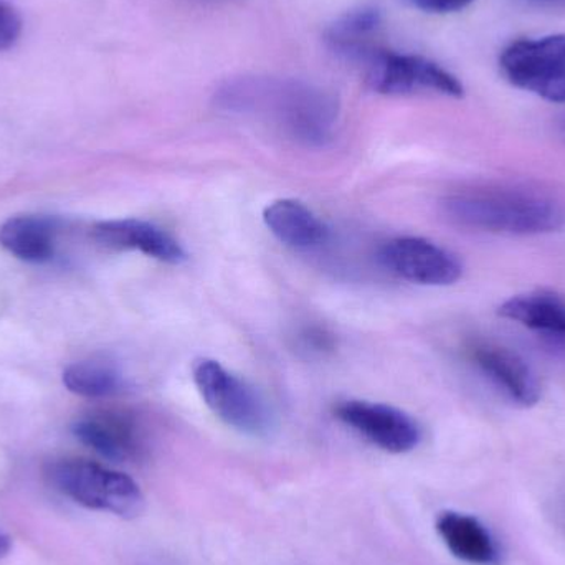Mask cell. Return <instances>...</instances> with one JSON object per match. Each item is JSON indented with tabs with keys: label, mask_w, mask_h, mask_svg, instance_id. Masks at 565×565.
Segmentation results:
<instances>
[{
	"label": "cell",
	"mask_w": 565,
	"mask_h": 565,
	"mask_svg": "<svg viewBox=\"0 0 565 565\" xmlns=\"http://www.w3.org/2000/svg\"><path fill=\"white\" fill-rule=\"evenodd\" d=\"M500 316L536 332L554 351L565 354V299L554 291L514 296L500 308Z\"/></svg>",
	"instance_id": "obj_12"
},
{
	"label": "cell",
	"mask_w": 565,
	"mask_h": 565,
	"mask_svg": "<svg viewBox=\"0 0 565 565\" xmlns=\"http://www.w3.org/2000/svg\"><path fill=\"white\" fill-rule=\"evenodd\" d=\"M23 20L19 10L7 2L0 0V52L13 49L22 35Z\"/></svg>",
	"instance_id": "obj_18"
},
{
	"label": "cell",
	"mask_w": 565,
	"mask_h": 565,
	"mask_svg": "<svg viewBox=\"0 0 565 565\" xmlns=\"http://www.w3.org/2000/svg\"><path fill=\"white\" fill-rule=\"evenodd\" d=\"M335 417L381 450L402 455L417 448L422 431L417 422L401 408L369 401H344Z\"/></svg>",
	"instance_id": "obj_7"
},
{
	"label": "cell",
	"mask_w": 565,
	"mask_h": 565,
	"mask_svg": "<svg viewBox=\"0 0 565 565\" xmlns=\"http://www.w3.org/2000/svg\"><path fill=\"white\" fill-rule=\"evenodd\" d=\"M72 430L83 445L116 463L138 460L145 451L141 428L119 412H93L78 418Z\"/></svg>",
	"instance_id": "obj_10"
},
{
	"label": "cell",
	"mask_w": 565,
	"mask_h": 565,
	"mask_svg": "<svg viewBox=\"0 0 565 565\" xmlns=\"http://www.w3.org/2000/svg\"><path fill=\"white\" fill-rule=\"evenodd\" d=\"M92 238L109 250H136L164 264L179 265L188 258L182 245L151 222L138 218L103 221L93 225Z\"/></svg>",
	"instance_id": "obj_11"
},
{
	"label": "cell",
	"mask_w": 565,
	"mask_h": 565,
	"mask_svg": "<svg viewBox=\"0 0 565 565\" xmlns=\"http://www.w3.org/2000/svg\"><path fill=\"white\" fill-rule=\"evenodd\" d=\"M215 105L237 115L267 119L295 141L326 145L332 138L339 103L324 88L281 76L245 75L215 92Z\"/></svg>",
	"instance_id": "obj_1"
},
{
	"label": "cell",
	"mask_w": 565,
	"mask_h": 565,
	"mask_svg": "<svg viewBox=\"0 0 565 565\" xmlns=\"http://www.w3.org/2000/svg\"><path fill=\"white\" fill-rule=\"evenodd\" d=\"M444 209L458 225L490 234H551L565 224L559 199L523 185L465 189L445 199Z\"/></svg>",
	"instance_id": "obj_2"
},
{
	"label": "cell",
	"mask_w": 565,
	"mask_h": 565,
	"mask_svg": "<svg viewBox=\"0 0 565 565\" xmlns=\"http://www.w3.org/2000/svg\"><path fill=\"white\" fill-rule=\"evenodd\" d=\"M10 550H12V541H10V537L7 536V534H3L2 531H0V559L9 556Z\"/></svg>",
	"instance_id": "obj_22"
},
{
	"label": "cell",
	"mask_w": 565,
	"mask_h": 565,
	"mask_svg": "<svg viewBox=\"0 0 565 565\" xmlns=\"http://www.w3.org/2000/svg\"><path fill=\"white\" fill-rule=\"evenodd\" d=\"M437 531L445 546L458 559L478 565L497 563V543L477 518L457 511H445L438 516Z\"/></svg>",
	"instance_id": "obj_15"
},
{
	"label": "cell",
	"mask_w": 565,
	"mask_h": 565,
	"mask_svg": "<svg viewBox=\"0 0 565 565\" xmlns=\"http://www.w3.org/2000/svg\"><path fill=\"white\" fill-rule=\"evenodd\" d=\"M264 222L268 231L292 248L321 247L329 238V228L311 209L295 199H278L265 207Z\"/></svg>",
	"instance_id": "obj_14"
},
{
	"label": "cell",
	"mask_w": 565,
	"mask_h": 565,
	"mask_svg": "<svg viewBox=\"0 0 565 565\" xmlns=\"http://www.w3.org/2000/svg\"><path fill=\"white\" fill-rule=\"evenodd\" d=\"M537 9L561 10L565 9V0H524Z\"/></svg>",
	"instance_id": "obj_21"
},
{
	"label": "cell",
	"mask_w": 565,
	"mask_h": 565,
	"mask_svg": "<svg viewBox=\"0 0 565 565\" xmlns=\"http://www.w3.org/2000/svg\"><path fill=\"white\" fill-rule=\"evenodd\" d=\"M192 377L207 407L228 427L255 437L270 431L274 422L264 398L221 362L198 359L192 365Z\"/></svg>",
	"instance_id": "obj_5"
},
{
	"label": "cell",
	"mask_w": 565,
	"mask_h": 565,
	"mask_svg": "<svg viewBox=\"0 0 565 565\" xmlns=\"http://www.w3.org/2000/svg\"><path fill=\"white\" fill-rule=\"evenodd\" d=\"M384 17L377 7L364 6L339 17L326 30V45L342 62L349 63L369 46L375 45Z\"/></svg>",
	"instance_id": "obj_16"
},
{
	"label": "cell",
	"mask_w": 565,
	"mask_h": 565,
	"mask_svg": "<svg viewBox=\"0 0 565 565\" xmlns=\"http://www.w3.org/2000/svg\"><path fill=\"white\" fill-rule=\"evenodd\" d=\"M415 9L427 13H455L467 9L475 0H407Z\"/></svg>",
	"instance_id": "obj_19"
},
{
	"label": "cell",
	"mask_w": 565,
	"mask_h": 565,
	"mask_svg": "<svg viewBox=\"0 0 565 565\" xmlns=\"http://www.w3.org/2000/svg\"><path fill=\"white\" fill-rule=\"evenodd\" d=\"M355 68L361 70L365 86L379 95H441L461 98L463 85L454 73L414 53L394 52L381 43L369 50Z\"/></svg>",
	"instance_id": "obj_4"
},
{
	"label": "cell",
	"mask_w": 565,
	"mask_h": 565,
	"mask_svg": "<svg viewBox=\"0 0 565 565\" xmlns=\"http://www.w3.org/2000/svg\"><path fill=\"white\" fill-rule=\"evenodd\" d=\"M60 224L43 215H17L0 225V247L26 264H46L56 254Z\"/></svg>",
	"instance_id": "obj_13"
},
{
	"label": "cell",
	"mask_w": 565,
	"mask_h": 565,
	"mask_svg": "<svg viewBox=\"0 0 565 565\" xmlns=\"http://www.w3.org/2000/svg\"><path fill=\"white\" fill-rule=\"evenodd\" d=\"M63 385L79 397L108 398L125 391V379L113 362L89 359L68 365L63 372Z\"/></svg>",
	"instance_id": "obj_17"
},
{
	"label": "cell",
	"mask_w": 565,
	"mask_h": 565,
	"mask_svg": "<svg viewBox=\"0 0 565 565\" xmlns=\"http://www.w3.org/2000/svg\"><path fill=\"white\" fill-rule=\"evenodd\" d=\"M471 361L513 404L533 407L541 398V384L534 369L510 348L491 341H477L470 348Z\"/></svg>",
	"instance_id": "obj_9"
},
{
	"label": "cell",
	"mask_w": 565,
	"mask_h": 565,
	"mask_svg": "<svg viewBox=\"0 0 565 565\" xmlns=\"http://www.w3.org/2000/svg\"><path fill=\"white\" fill-rule=\"evenodd\" d=\"M46 477L60 493L88 510L135 520L146 508L145 494L131 477L95 461L82 458L53 461L46 468Z\"/></svg>",
	"instance_id": "obj_3"
},
{
	"label": "cell",
	"mask_w": 565,
	"mask_h": 565,
	"mask_svg": "<svg viewBox=\"0 0 565 565\" xmlns=\"http://www.w3.org/2000/svg\"><path fill=\"white\" fill-rule=\"evenodd\" d=\"M508 82L551 103H565V35L524 39L500 56Z\"/></svg>",
	"instance_id": "obj_6"
},
{
	"label": "cell",
	"mask_w": 565,
	"mask_h": 565,
	"mask_svg": "<svg viewBox=\"0 0 565 565\" xmlns=\"http://www.w3.org/2000/svg\"><path fill=\"white\" fill-rule=\"evenodd\" d=\"M301 348L305 351L321 352L332 349V338L326 334L321 329H309L301 335Z\"/></svg>",
	"instance_id": "obj_20"
},
{
	"label": "cell",
	"mask_w": 565,
	"mask_h": 565,
	"mask_svg": "<svg viewBox=\"0 0 565 565\" xmlns=\"http://www.w3.org/2000/svg\"><path fill=\"white\" fill-rule=\"evenodd\" d=\"M379 258L392 274L417 285L450 286L463 275L461 262L427 238H394L381 248Z\"/></svg>",
	"instance_id": "obj_8"
}]
</instances>
